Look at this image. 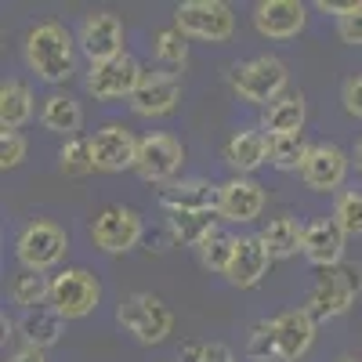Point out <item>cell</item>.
<instances>
[{
	"label": "cell",
	"instance_id": "cell-24",
	"mask_svg": "<svg viewBox=\"0 0 362 362\" xmlns=\"http://www.w3.org/2000/svg\"><path fill=\"white\" fill-rule=\"evenodd\" d=\"M218 210H189V214H170L167 235L174 247H203L206 239L218 235Z\"/></svg>",
	"mask_w": 362,
	"mask_h": 362
},
{
	"label": "cell",
	"instance_id": "cell-6",
	"mask_svg": "<svg viewBox=\"0 0 362 362\" xmlns=\"http://www.w3.org/2000/svg\"><path fill=\"white\" fill-rule=\"evenodd\" d=\"M174 25L185 37L210 40V44H228L235 33V15L225 0H185L174 11Z\"/></svg>",
	"mask_w": 362,
	"mask_h": 362
},
{
	"label": "cell",
	"instance_id": "cell-33",
	"mask_svg": "<svg viewBox=\"0 0 362 362\" xmlns=\"http://www.w3.org/2000/svg\"><path fill=\"white\" fill-rule=\"evenodd\" d=\"M232 254H235V235H225V232H218L214 239H206V243L199 247V257H203V264L210 268V272H228V264H232Z\"/></svg>",
	"mask_w": 362,
	"mask_h": 362
},
{
	"label": "cell",
	"instance_id": "cell-42",
	"mask_svg": "<svg viewBox=\"0 0 362 362\" xmlns=\"http://www.w3.org/2000/svg\"><path fill=\"white\" fill-rule=\"evenodd\" d=\"M351 160H355V167H358V174H362V138L355 141V156H351Z\"/></svg>",
	"mask_w": 362,
	"mask_h": 362
},
{
	"label": "cell",
	"instance_id": "cell-31",
	"mask_svg": "<svg viewBox=\"0 0 362 362\" xmlns=\"http://www.w3.org/2000/svg\"><path fill=\"white\" fill-rule=\"evenodd\" d=\"M329 218L344 228V235H362V192H358V189L337 192L334 214H329Z\"/></svg>",
	"mask_w": 362,
	"mask_h": 362
},
{
	"label": "cell",
	"instance_id": "cell-21",
	"mask_svg": "<svg viewBox=\"0 0 362 362\" xmlns=\"http://www.w3.org/2000/svg\"><path fill=\"white\" fill-rule=\"evenodd\" d=\"M272 257L264 250V243L257 235H235V254H232V264L225 272V279L239 290H250L264 279V272H268Z\"/></svg>",
	"mask_w": 362,
	"mask_h": 362
},
{
	"label": "cell",
	"instance_id": "cell-38",
	"mask_svg": "<svg viewBox=\"0 0 362 362\" xmlns=\"http://www.w3.org/2000/svg\"><path fill=\"white\" fill-rule=\"evenodd\" d=\"M177 355H181V362H203L206 358V344L203 341H185L177 348Z\"/></svg>",
	"mask_w": 362,
	"mask_h": 362
},
{
	"label": "cell",
	"instance_id": "cell-9",
	"mask_svg": "<svg viewBox=\"0 0 362 362\" xmlns=\"http://www.w3.org/2000/svg\"><path fill=\"white\" fill-rule=\"evenodd\" d=\"M145 235V221L134 206H105L102 214L90 225V239L95 247L105 254H127L141 243Z\"/></svg>",
	"mask_w": 362,
	"mask_h": 362
},
{
	"label": "cell",
	"instance_id": "cell-3",
	"mask_svg": "<svg viewBox=\"0 0 362 362\" xmlns=\"http://www.w3.org/2000/svg\"><path fill=\"white\" fill-rule=\"evenodd\" d=\"M286 80H290V73L276 54H257L250 62H235L228 73V83L235 95L250 105H264V109L286 95Z\"/></svg>",
	"mask_w": 362,
	"mask_h": 362
},
{
	"label": "cell",
	"instance_id": "cell-12",
	"mask_svg": "<svg viewBox=\"0 0 362 362\" xmlns=\"http://www.w3.org/2000/svg\"><path fill=\"white\" fill-rule=\"evenodd\" d=\"M348 153L341 145H315L312 156L305 163V170H300V181L312 189V192H344V181H348Z\"/></svg>",
	"mask_w": 362,
	"mask_h": 362
},
{
	"label": "cell",
	"instance_id": "cell-1",
	"mask_svg": "<svg viewBox=\"0 0 362 362\" xmlns=\"http://www.w3.org/2000/svg\"><path fill=\"white\" fill-rule=\"evenodd\" d=\"M25 66L44 83H66L76 73V40L62 22H37L25 37Z\"/></svg>",
	"mask_w": 362,
	"mask_h": 362
},
{
	"label": "cell",
	"instance_id": "cell-10",
	"mask_svg": "<svg viewBox=\"0 0 362 362\" xmlns=\"http://www.w3.org/2000/svg\"><path fill=\"white\" fill-rule=\"evenodd\" d=\"M141 76H145V69L138 66V58L119 54L112 62H95L87 69V90L95 95V102H116V98L131 102Z\"/></svg>",
	"mask_w": 362,
	"mask_h": 362
},
{
	"label": "cell",
	"instance_id": "cell-28",
	"mask_svg": "<svg viewBox=\"0 0 362 362\" xmlns=\"http://www.w3.org/2000/svg\"><path fill=\"white\" fill-rule=\"evenodd\" d=\"M312 148H315V145H308L305 131H300V134H279V138H272V156H268V163L276 167V170H305Z\"/></svg>",
	"mask_w": 362,
	"mask_h": 362
},
{
	"label": "cell",
	"instance_id": "cell-2",
	"mask_svg": "<svg viewBox=\"0 0 362 362\" xmlns=\"http://www.w3.org/2000/svg\"><path fill=\"white\" fill-rule=\"evenodd\" d=\"M362 290V268L358 264H337V268H322V276L315 279L308 300H305V312L315 322H329V319H341L344 312H351L355 297Z\"/></svg>",
	"mask_w": 362,
	"mask_h": 362
},
{
	"label": "cell",
	"instance_id": "cell-36",
	"mask_svg": "<svg viewBox=\"0 0 362 362\" xmlns=\"http://www.w3.org/2000/svg\"><path fill=\"white\" fill-rule=\"evenodd\" d=\"M337 37L351 47H362V0H358V8L344 18H337Z\"/></svg>",
	"mask_w": 362,
	"mask_h": 362
},
{
	"label": "cell",
	"instance_id": "cell-16",
	"mask_svg": "<svg viewBox=\"0 0 362 362\" xmlns=\"http://www.w3.org/2000/svg\"><path fill=\"white\" fill-rule=\"evenodd\" d=\"M308 22V8L300 0H261L254 8V29L268 40H290Z\"/></svg>",
	"mask_w": 362,
	"mask_h": 362
},
{
	"label": "cell",
	"instance_id": "cell-30",
	"mask_svg": "<svg viewBox=\"0 0 362 362\" xmlns=\"http://www.w3.org/2000/svg\"><path fill=\"white\" fill-rule=\"evenodd\" d=\"M58 167H62L66 177H83L95 167V148H90V138H69L62 145V153H58Z\"/></svg>",
	"mask_w": 362,
	"mask_h": 362
},
{
	"label": "cell",
	"instance_id": "cell-29",
	"mask_svg": "<svg viewBox=\"0 0 362 362\" xmlns=\"http://www.w3.org/2000/svg\"><path fill=\"white\" fill-rule=\"evenodd\" d=\"M8 297L15 300V305H22L25 312L29 308H40L44 300H51V279L44 276V272H18V276L11 279L8 286Z\"/></svg>",
	"mask_w": 362,
	"mask_h": 362
},
{
	"label": "cell",
	"instance_id": "cell-14",
	"mask_svg": "<svg viewBox=\"0 0 362 362\" xmlns=\"http://www.w3.org/2000/svg\"><path fill=\"white\" fill-rule=\"evenodd\" d=\"M264 210V185H257L254 177H228L221 181L218 196V218L232 225H250L261 218Z\"/></svg>",
	"mask_w": 362,
	"mask_h": 362
},
{
	"label": "cell",
	"instance_id": "cell-19",
	"mask_svg": "<svg viewBox=\"0 0 362 362\" xmlns=\"http://www.w3.org/2000/svg\"><path fill=\"white\" fill-rule=\"evenodd\" d=\"M272 156V138L261 127H243L225 141V163L235 170V177H250L257 167H264Z\"/></svg>",
	"mask_w": 362,
	"mask_h": 362
},
{
	"label": "cell",
	"instance_id": "cell-35",
	"mask_svg": "<svg viewBox=\"0 0 362 362\" xmlns=\"http://www.w3.org/2000/svg\"><path fill=\"white\" fill-rule=\"evenodd\" d=\"M25 153H29V145H25V138L18 131H0V167L15 170L25 160Z\"/></svg>",
	"mask_w": 362,
	"mask_h": 362
},
{
	"label": "cell",
	"instance_id": "cell-26",
	"mask_svg": "<svg viewBox=\"0 0 362 362\" xmlns=\"http://www.w3.org/2000/svg\"><path fill=\"white\" fill-rule=\"evenodd\" d=\"M40 124L44 131L51 134H62L66 141L69 138H80V124H83V109L73 95H62V90H54L51 98H44V109H40Z\"/></svg>",
	"mask_w": 362,
	"mask_h": 362
},
{
	"label": "cell",
	"instance_id": "cell-40",
	"mask_svg": "<svg viewBox=\"0 0 362 362\" xmlns=\"http://www.w3.org/2000/svg\"><path fill=\"white\" fill-rule=\"evenodd\" d=\"M203 362H235V358H232V348L228 344L214 341V344H206V358Z\"/></svg>",
	"mask_w": 362,
	"mask_h": 362
},
{
	"label": "cell",
	"instance_id": "cell-4",
	"mask_svg": "<svg viewBox=\"0 0 362 362\" xmlns=\"http://www.w3.org/2000/svg\"><path fill=\"white\" fill-rule=\"evenodd\" d=\"M116 322L141 344H163L167 334L174 329V312L163 305L156 293H127L116 308Z\"/></svg>",
	"mask_w": 362,
	"mask_h": 362
},
{
	"label": "cell",
	"instance_id": "cell-15",
	"mask_svg": "<svg viewBox=\"0 0 362 362\" xmlns=\"http://www.w3.org/2000/svg\"><path fill=\"white\" fill-rule=\"evenodd\" d=\"M90 148H95V167L105 170V174L131 170L134 160H138V138L124 124H105L102 131H95Z\"/></svg>",
	"mask_w": 362,
	"mask_h": 362
},
{
	"label": "cell",
	"instance_id": "cell-39",
	"mask_svg": "<svg viewBox=\"0 0 362 362\" xmlns=\"http://www.w3.org/2000/svg\"><path fill=\"white\" fill-rule=\"evenodd\" d=\"M355 8H358V0H344V4H337V0H319V11H329V15H337V18L351 15Z\"/></svg>",
	"mask_w": 362,
	"mask_h": 362
},
{
	"label": "cell",
	"instance_id": "cell-7",
	"mask_svg": "<svg viewBox=\"0 0 362 362\" xmlns=\"http://www.w3.org/2000/svg\"><path fill=\"white\" fill-rule=\"evenodd\" d=\"M98 300H102V286L87 268H62L58 276H51V300L47 305L66 322L69 319H87L98 308Z\"/></svg>",
	"mask_w": 362,
	"mask_h": 362
},
{
	"label": "cell",
	"instance_id": "cell-25",
	"mask_svg": "<svg viewBox=\"0 0 362 362\" xmlns=\"http://www.w3.org/2000/svg\"><path fill=\"white\" fill-rule=\"evenodd\" d=\"M257 239L264 243L272 261H286V257H293L300 247H305V225H297L290 214H279V218H272L257 232Z\"/></svg>",
	"mask_w": 362,
	"mask_h": 362
},
{
	"label": "cell",
	"instance_id": "cell-37",
	"mask_svg": "<svg viewBox=\"0 0 362 362\" xmlns=\"http://www.w3.org/2000/svg\"><path fill=\"white\" fill-rule=\"evenodd\" d=\"M341 102H344V109H348L351 116L362 119V76H348V80H344V87H341Z\"/></svg>",
	"mask_w": 362,
	"mask_h": 362
},
{
	"label": "cell",
	"instance_id": "cell-13",
	"mask_svg": "<svg viewBox=\"0 0 362 362\" xmlns=\"http://www.w3.org/2000/svg\"><path fill=\"white\" fill-rule=\"evenodd\" d=\"M315 319L305 308H286L272 319V337H276V358L283 362H297L305 358L312 341H315Z\"/></svg>",
	"mask_w": 362,
	"mask_h": 362
},
{
	"label": "cell",
	"instance_id": "cell-23",
	"mask_svg": "<svg viewBox=\"0 0 362 362\" xmlns=\"http://www.w3.org/2000/svg\"><path fill=\"white\" fill-rule=\"evenodd\" d=\"M18 334H22L25 348H40V351H47L51 344L62 341V334H66V319L58 315L51 305L29 308V312H22V319H18Z\"/></svg>",
	"mask_w": 362,
	"mask_h": 362
},
{
	"label": "cell",
	"instance_id": "cell-43",
	"mask_svg": "<svg viewBox=\"0 0 362 362\" xmlns=\"http://www.w3.org/2000/svg\"><path fill=\"white\" fill-rule=\"evenodd\" d=\"M334 362H358L355 355H341V358H334Z\"/></svg>",
	"mask_w": 362,
	"mask_h": 362
},
{
	"label": "cell",
	"instance_id": "cell-41",
	"mask_svg": "<svg viewBox=\"0 0 362 362\" xmlns=\"http://www.w3.org/2000/svg\"><path fill=\"white\" fill-rule=\"evenodd\" d=\"M8 362H47V358H44V351H40V348H18Z\"/></svg>",
	"mask_w": 362,
	"mask_h": 362
},
{
	"label": "cell",
	"instance_id": "cell-27",
	"mask_svg": "<svg viewBox=\"0 0 362 362\" xmlns=\"http://www.w3.org/2000/svg\"><path fill=\"white\" fill-rule=\"evenodd\" d=\"M33 119V90L22 80H4L0 87V131H18Z\"/></svg>",
	"mask_w": 362,
	"mask_h": 362
},
{
	"label": "cell",
	"instance_id": "cell-11",
	"mask_svg": "<svg viewBox=\"0 0 362 362\" xmlns=\"http://www.w3.org/2000/svg\"><path fill=\"white\" fill-rule=\"evenodd\" d=\"M76 44L83 47V54L95 62H112V58L127 54L124 51V22H119L112 11H95V15H83L80 22V33Z\"/></svg>",
	"mask_w": 362,
	"mask_h": 362
},
{
	"label": "cell",
	"instance_id": "cell-5",
	"mask_svg": "<svg viewBox=\"0 0 362 362\" xmlns=\"http://www.w3.org/2000/svg\"><path fill=\"white\" fill-rule=\"evenodd\" d=\"M69 235L54 221H29L15 239V257L25 272H51L66 261Z\"/></svg>",
	"mask_w": 362,
	"mask_h": 362
},
{
	"label": "cell",
	"instance_id": "cell-17",
	"mask_svg": "<svg viewBox=\"0 0 362 362\" xmlns=\"http://www.w3.org/2000/svg\"><path fill=\"white\" fill-rule=\"evenodd\" d=\"M177 102H181V80L174 73H163V69L145 73L138 90L131 95V109L138 116H167L177 109Z\"/></svg>",
	"mask_w": 362,
	"mask_h": 362
},
{
	"label": "cell",
	"instance_id": "cell-22",
	"mask_svg": "<svg viewBox=\"0 0 362 362\" xmlns=\"http://www.w3.org/2000/svg\"><path fill=\"white\" fill-rule=\"evenodd\" d=\"M305 116H308V102L300 90H286L283 98H276L264 116H261V131L268 138H279V134H300L305 131Z\"/></svg>",
	"mask_w": 362,
	"mask_h": 362
},
{
	"label": "cell",
	"instance_id": "cell-20",
	"mask_svg": "<svg viewBox=\"0 0 362 362\" xmlns=\"http://www.w3.org/2000/svg\"><path fill=\"white\" fill-rule=\"evenodd\" d=\"M218 196L221 185L203 177H189V181H170L160 189V206L167 214H189V210H218Z\"/></svg>",
	"mask_w": 362,
	"mask_h": 362
},
{
	"label": "cell",
	"instance_id": "cell-32",
	"mask_svg": "<svg viewBox=\"0 0 362 362\" xmlns=\"http://www.w3.org/2000/svg\"><path fill=\"white\" fill-rule=\"evenodd\" d=\"M153 51H156V58L163 66H174V69L189 62V40H185V33H181L177 25L160 29L156 40H153Z\"/></svg>",
	"mask_w": 362,
	"mask_h": 362
},
{
	"label": "cell",
	"instance_id": "cell-18",
	"mask_svg": "<svg viewBox=\"0 0 362 362\" xmlns=\"http://www.w3.org/2000/svg\"><path fill=\"white\" fill-rule=\"evenodd\" d=\"M344 243H348L344 228L334 218H319V221L305 225V247H300V254L315 268H337V264H344Z\"/></svg>",
	"mask_w": 362,
	"mask_h": 362
},
{
	"label": "cell",
	"instance_id": "cell-34",
	"mask_svg": "<svg viewBox=\"0 0 362 362\" xmlns=\"http://www.w3.org/2000/svg\"><path fill=\"white\" fill-rule=\"evenodd\" d=\"M247 355H250V358H276V337H272V319L254 322L250 337H247Z\"/></svg>",
	"mask_w": 362,
	"mask_h": 362
},
{
	"label": "cell",
	"instance_id": "cell-8",
	"mask_svg": "<svg viewBox=\"0 0 362 362\" xmlns=\"http://www.w3.org/2000/svg\"><path fill=\"white\" fill-rule=\"evenodd\" d=\"M181 163H185V145H181L174 134H145L138 138V160L134 170L141 181H153V185H170L177 177Z\"/></svg>",
	"mask_w": 362,
	"mask_h": 362
}]
</instances>
